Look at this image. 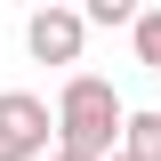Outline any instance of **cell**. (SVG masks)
<instances>
[{
	"instance_id": "obj_3",
	"label": "cell",
	"mask_w": 161,
	"mask_h": 161,
	"mask_svg": "<svg viewBox=\"0 0 161 161\" xmlns=\"http://www.w3.org/2000/svg\"><path fill=\"white\" fill-rule=\"evenodd\" d=\"M80 40H89L80 8H32V16H24V48H32V64H80Z\"/></svg>"
},
{
	"instance_id": "obj_7",
	"label": "cell",
	"mask_w": 161,
	"mask_h": 161,
	"mask_svg": "<svg viewBox=\"0 0 161 161\" xmlns=\"http://www.w3.org/2000/svg\"><path fill=\"white\" fill-rule=\"evenodd\" d=\"M48 161H89V153H64V145H57V153H48Z\"/></svg>"
},
{
	"instance_id": "obj_9",
	"label": "cell",
	"mask_w": 161,
	"mask_h": 161,
	"mask_svg": "<svg viewBox=\"0 0 161 161\" xmlns=\"http://www.w3.org/2000/svg\"><path fill=\"white\" fill-rule=\"evenodd\" d=\"M153 113H161V105H153Z\"/></svg>"
},
{
	"instance_id": "obj_1",
	"label": "cell",
	"mask_w": 161,
	"mask_h": 161,
	"mask_svg": "<svg viewBox=\"0 0 161 161\" xmlns=\"http://www.w3.org/2000/svg\"><path fill=\"white\" fill-rule=\"evenodd\" d=\"M57 145L64 153H89V161H113L121 153V121H129V105H121V89L105 73H64L57 89Z\"/></svg>"
},
{
	"instance_id": "obj_2",
	"label": "cell",
	"mask_w": 161,
	"mask_h": 161,
	"mask_svg": "<svg viewBox=\"0 0 161 161\" xmlns=\"http://www.w3.org/2000/svg\"><path fill=\"white\" fill-rule=\"evenodd\" d=\"M40 153H57V113L32 89H8L0 97V161H40Z\"/></svg>"
},
{
	"instance_id": "obj_6",
	"label": "cell",
	"mask_w": 161,
	"mask_h": 161,
	"mask_svg": "<svg viewBox=\"0 0 161 161\" xmlns=\"http://www.w3.org/2000/svg\"><path fill=\"white\" fill-rule=\"evenodd\" d=\"M80 24H137V8H129V0H89Z\"/></svg>"
},
{
	"instance_id": "obj_4",
	"label": "cell",
	"mask_w": 161,
	"mask_h": 161,
	"mask_svg": "<svg viewBox=\"0 0 161 161\" xmlns=\"http://www.w3.org/2000/svg\"><path fill=\"white\" fill-rule=\"evenodd\" d=\"M121 153L161 161V113H129V121H121Z\"/></svg>"
},
{
	"instance_id": "obj_8",
	"label": "cell",
	"mask_w": 161,
	"mask_h": 161,
	"mask_svg": "<svg viewBox=\"0 0 161 161\" xmlns=\"http://www.w3.org/2000/svg\"><path fill=\"white\" fill-rule=\"evenodd\" d=\"M113 161H137V153H113Z\"/></svg>"
},
{
	"instance_id": "obj_5",
	"label": "cell",
	"mask_w": 161,
	"mask_h": 161,
	"mask_svg": "<svg viewBox=\"0 0 161 161\" xmlns=\"http://www.w3.org/2000/svg\"><path fill=\"white\" fill-rule=\"evenodd\" d=\"M129 40H137V64H145V73H161V8H137Z\"/></svg>"
}]
</instances>
